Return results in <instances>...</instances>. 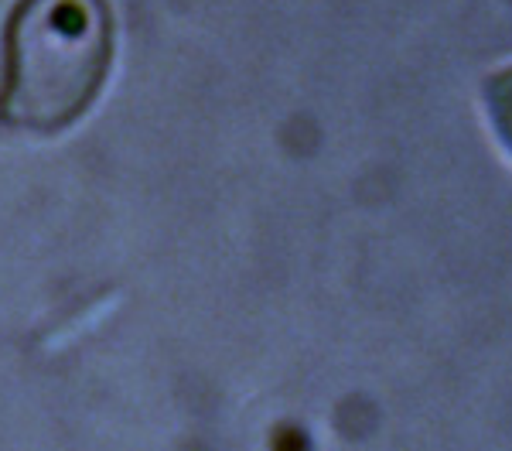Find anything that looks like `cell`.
Returning a JSON list of instances; mask_svg holds the SVG:
<instances>
[{"label":"cell","mask_w":512,"mask_h":451,"mask_svg":"<svg viewBox=\"0 0 512 451\" xmlns=\"http://www.w3.org/2000/svg\"><path fill=\"white\" fill-rule=\"evenodd\" d=\"M113 52L110 0H18L0 28V123L62 134L99 100Z\"/></svg>","instance_id":"6da1fadb"},{"label":"cell","mask_w":512,"mask_h":451,"mask_svg":"<svg viewBox=\"0 0 512 451\" xmlns=\"http://www.w3.org/2000/svg\"><path fill=\"white\" fill-rule=\"evenodd\" d=\"M485 110H489L492 130L499 134V141L506 144V151L512 154V62L495 69L489 79H485Z\"/></svg>","instance_id":"7a4b0ae2"}]
</instances>
